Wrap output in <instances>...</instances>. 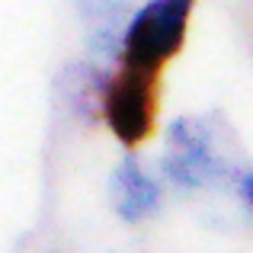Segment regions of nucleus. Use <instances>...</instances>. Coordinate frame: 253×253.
<instances>
[{
  "label": "nucleus",
  "mask_w": 253,
  "mask_h": 253,
  "mask_svg": "<svg viewBox=\"0 0 253 253\" xmlns=\"http://www.w3.org/2000/svg\"><path fill=\"white\" fill-rule=\"evenodd\" d=\"M231 186H234L237 199H241V202L247 205V211L253 215V167H250V164H244V167L234 173V179H231Z\"/></svg>",
  "instance_id": "obj_6"
},
{
  "label": "nucleus",
  "mask_w": 253,
  "mask_h": 253,
  "mask_svg": "<svg viewBox=\"0 0 253 253\" xmlns=\"http://www.w3.org/2000/svg\"><path fill=\"white\" fill-rule=\"evenodd\" d=\"M112 205L116 215L128 224H138L161 209V186L141 167L138 154H125L112 173Z\"/></svg>",
  "instance_id": "obj_4"
},
{
  "label": "nucleus",
  "mask_w": 253,
  "mask_h": 253,
  "mask_svg": "<svg viewBox=\"0 0 253 253\" xmlns=\"http://www.w3.org/2000/svg\"><path fill=\"white\" fill-rule=\"evenodd\" d=\"M161 167L176 189L196 192L215 183H231L244 161L231 131L215 116H183L167 128Z\"/></svg>",
  "instance_id": "obj_1"
},
{
  "label": "nucleus",
  "mask_w": 253,
  "mask_h": 253,
  "mask_svg": "<svg viewBox=\"0 0 253 253\" xmlns=\"http://www.w3.org/2000/svg\"><path fill=\"white\" fill-rule=\"evenodd\" d=\"M192 6L196 0H148L144 6L131 10L119 39V64L157 81L164 64L183 48Z\"/></svg>",
  "instance_id": "obj_2"
},
{
  "label": "nucleus",
  "mask_w": 253,
  "mask_h": 253,
  "mask_svg": "<svg viewBox=\"0 0 253 253\" xmlns=\"http://www.w3.org/2000/svg\"><path fill=\"white\" fill-rule=\"evenodd\" d=\"M81 16L86 48L96 58H116L122 29L131 16V0H71Z\"/></svg>",
  "instance_id": "obj_5"
},
{
  "label": "nucleus",
  "mask_w": 253,
  "mask_h": 253,
  "mask_svg": "<svg viewBox=\"0 0 253 253\" xmlns=\"http://www.w3.org/2000/svg\"><path fill=\"white\" fill-rule=\"evenodd\" d=\"M157 81L119 68L103 90V119L119 144L138 148L154 128Z\"/></svg>",
  "instance_id": "obj_3"
}]
</instances>
